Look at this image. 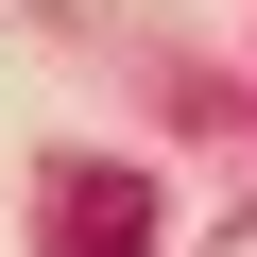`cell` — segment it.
<instances>
[{
	"mask_svg": "<svg viewBox=\"0 0 257 257\" xmlns=\"http://www.w3.org/2000/svg\"><path fill=\"white\" fill-rule=\"evenodd\" d=\"M35 206H52V257H138L155 240V172H103V155H69Z\"/></svg>",
	"mask_w": 257,
	"mask_h": 257,
	"instance_id": "cell-1",
	"label": "cell"
}]
</instances>
